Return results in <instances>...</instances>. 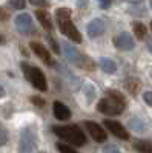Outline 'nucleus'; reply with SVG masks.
Instances as JSON below:
<instances>
[{"instance_id":"nucleus-1","label":"nucleus","mask_w":152,"mask_h":153,"mask_svg":"<svg viewBox=\"0 0 152 153\" xmlns=\"http://www.w3.org/2000/svg\"><path fill=\"white\" fill-rule=\"evenodd\" d=\"M126 107V100L123 97L121 92L118 91H108L106 97H103L98 104H97V110L100 113H105L108 117H115L120 115Z\"/></svg>"},{"instance_id":"nucleus-2","label":"nucleus","mask_w":152,"mask_h":153,"mask_svg":"<svg viewBox=\"0 0 152 153\" xmlns=\"http://www.w3.org/2000/svg\"><path fill=\"white\" fill-rule=\"evenodd\" d=\"M55 22L63 35H66L74 43H82V34L75 28V25L72 23V19H71V9L58 8L55 11Z\"/></svg>"},{"instance_id":"nucleus-3","label":"nucleus","mask_w":152,"mask_h":153,"mask_svg":"<svg viewBox=\"0 0 152 153\" xmlns=\"http://www.w3.org/2000/svg\"><path fill=\"white\" fill-rule=\"evenodd\" d=\"M52 132L66 143H71L74 146H85L86 135L79 126H52Z\"/></svg>"},{"instance_id":"nucleus-4","label":"nucleus","mask_w":152,"mask_h":153,"mask_svg":"<svg viewBox=\"0 0 152 153\" xmlns=\"http://www.w3.org/2000/svg\"><path fill=\"white\" fill-rule=\"evenodd\" d=\"M63 52H65L66 58L74 63L75 66H79L82 69H88V71H94V61L89 58V57H86L83 54H80L77 49H75L72 45H69L68 42H63Z\"/></svg>"},{"instance_id":"nucleus-5","label":"nucleus","mask_w":152,"mask_h":153,"mask_svg":"<svg viewBox=\"0 0 152 153\" xmlns=\"http://www.w3.org/2000/svg\"><path fill=\"white\" fill-rule=\"evenodd\" d=\"M22 71H23V75L35 89L45 92L48 91V83H46V78H45V74L35 66H29L26 63H22Z\"/></svg>"},{"instance_id":"nucleus-6","label":"nucleus","mask_w":152,"mask_h":153,"mask_svg":"<svg viewBox=\"0 0 152 153\" xmlns=\"http://www.w3.org/2000/svg\"><path fill=\"white\" fill-rule=\"evenodd\" d=\"M37 147V133L34 126L25 127L19 139V153H34Z\"/></svg>"},{"instance_id":"nucleus-7","label":"nucleus","mask_w":152,"mask_h":153,"mask_svg":"<svg viewBox=\"0 0 152 153\" xmlns=\"http://www.w3.org/2000/svg\"><path fill=\"white\" fill-rule=\"evenodd\" d=\"M16 23V28L17 31L22 34V35H29V34H34L35 32V25H34V20L29 14L23 12V14H19L14 20Z\"/></svg>"},{"instance_id":"nucleus-8","label":"nucleus","mask_w":152,"mask_h":153,"mask_svg":"<svg viewBox=\"0 0 152 153\" xmlns=\"http://www.w3.org/2000/svg\"><path fill=\"white\" fill-rule=\"evenodd\" d=\"M114 45L118 51H132L135 46V42L131 34L128 32H120L115 38H114Z\"/></svg>"},{"instance_id":"nucleus-9","label":"nucleus","mask_w":152,"mask_h":153,"mask_svg":"<svg viewBox=\"0 0 152 153\" xmlns=\"http://www.w3.org/2000/svg\"><path fill=\"white\" fill-rule=\"evenodd\" d=\"M103 124H105V127H106V129H108L114 136H117V138H120V139H129V133L126 132L124 126H123V124H120L118 121L105 120V121H103Z\"/></svg>"},{"instance_id":"nucleus-10","label":"nucleus","mask_w":152,"mask_h":153,"mask_svg":"<svg viewBox=\"0 0 152 153\" xmlns=\"http://www.w3.org/2000/svg\"><path fill=\"white\" fill-rule=\"evenodd\" d=\"M85 124H86L88 133L92 136L94 141H97V143H105V141H106L108 135H106V132L103 130V127H100V124H97V123H94V121H86Z\"/></svg>"},{"instance_id":"nucleus-11","label":"nucleus","mask_w":152,"mask_h":153,"mask_svg":"<svg viewBox=\"0 0 152 153\" xmlns=\"http://www.w3.org/2000/svg\"><path fill=\"white\" fill-rule=\"evenodd\" d=\"M29 48L32 49V52H34L37 57L46 63V65H49V66L54 65V61H52V58H51V54H49L48 48H45L42 43H39V42H31V43H29Z\"/></svg>"},{"instance_id":"nucleus-12","label":"nucleus","mask_w":152,"mask_h":153,"mask_svg":"<svg viewBox=\"0 0 152 153\" xmlns=\"http://www.w3.org/2000/svg\"><path fill=\"white\" fill-rule=\"evenodd\" d=\"M105 31H106V25H105V22L101 20V19L91 20L89 23H88V26H86V32H88V35H89L91 38L100 37Z\"/></svg>"},{"instance_id":"nucleus-13","label":"nucleus","mask_w":152,"mask_h":153,"mask_svg":"<svg viewBox=\"0 0 152 153\" xmlns=\"http://www.w3.org/2000/svg\"><path fill=\"white\" fill-rule=\"evenodd\" d=\"M52 112H54V117L60 121H66L71 118V109L66 104L60 103V101H55L52 104Z\"/></svg>"},{"instance_id":"nucleus-14","label":"nucleus","mask_w":152,"mask_h":153,"mask_svg":"<svg viewBox=\"0 0 152 153\" xmlns=\"http://www.w3.org/2000/svg\"><path fill=\"white\" fill-rule=\"evenodd\" d=\"M35 17L39 20V23L46 29V31H52L54 25H52V19H51V14L45 9H37L35 11Z\"/></svg>"},{"instance_id":"nucleus-15","label":"nucleus","mask_w":152,"mask_h":153,"mask_svg":"<svg viewBox=\"0 0 152 153\" xmlns=\"http://www.w3.org/2000/svg\"><path fill=\"white\" fill-rule=\"evenodd\" d=\"M134 149L138 153H152V139H137Z\"/></svg>"},{"instance_id":"nucleus-16","label":"nucleus","mask_w":152,"mask_h":153,"mask_svg":"<svg viewBox=\"0 0 152 153\" xmlns=\"http://www.w3.org/2000/svg\"><path fill=\"white\" fill-rule=\"evenodd\" d=\"M129 12L137 17H145L146 16V6L143 2H129Z\"/></svg>"},{"instance_id":"nucleus-17","label":"nucleus","mask_w":152,"mask_h":153,"mask_svg":"<svg viewBox=\"0 0 152 153\" xmlns=\"http://www.w3.org/2000/svg\"><path fill=\"white\" fill-rule=\"evenodd\" d=\"M100 68L103 69V72H106V74H115V72H117L115 61H112V60L108 58V57L100 58Z\"/></svg>"},{"instance_id":"nucleus-18","label":"nucleus","mask_w":152,"mask_h":153,"mask_svg":"<svg viewBox=\"0 0 152 153\" xmlns=\"http://www.w3.org/2000/svg\"><path fill=\"white\" fill-rule=\"evenodd\" d=\"M132 31H134V35L138 38V40H145V37L148 34V28L140 22H134L132 23Z\"/></svg>"},{"instance_id":"nucleus-19","label":"nucleus","mask_w":152,"mask_h":153,"mask_svg":"<svg viewBox=\"0 0 152 153\" xmlns=\"http://www.w3.org/2000/svg\"><path fill=\"white\" fill-rule=\"evenodd\" d=\"M124 87L128 89V92L131 95H137L138 91H140V81H138L137 78H128L124 81Z\"/></svg>"},{"instance_id":"nucleus-20","label":"nucleus","mask_w":152,"mask_h":153,"mask_svg":"<svg viewBox=\"0 0 152 153\" xmlns=\"http://www.w3.org/2000/svg\"><path fill=\"white\" fill-rule=\"evenodd\" d=\"M129 127L134 130V132H145L146 130V126L142 120H138V118H131L129 120Z\"/></svg>"},{"instance_id":"nucleus-21","label":"nucleus","mask_w":152,"mask_h":153,"mask_svg":"<svg viewBox=\"0 0 152 153\" xmlns=\"http://www.w3.org/2000/svg\"><path fill=\"white\" fill-rule=\"evenodd\" d=\"M83 92H85V95H86L88 104H89L91 101L94 100V97H95V89H94V86H92L91 83H86V84L83 86Z\"/></svg>"},{"instance_id":"nucleus-22","label":"nucleus","mask_w":152,"mask_h":153,"mask_svg":"<svg viewBox=\"0 0 152 153\" xmlns=\"http://www.w3.org/2000/svg\"><path fill=\"white\" fill-rule=\"evenodd\" d=\"M46 42L49 43L51 49H52V52L57 54V55H60V46H58V43L54 40V37H52V35H46Z\"/></svg>"},{"instance_id":"nucleus-23","label":"nucleus","mask_w":152,"mask_h":153,"mask_svg":"<svg viewBox=\"0 0 152 153\" xmlns=\"http://www.w3.org/2000/svg\"><path fill=\"white\" fill-rule=\"evenodd\" d=\"M57 146V150L60 152V153H79L75 149H72L71 146H68V144H63V143H57L55 144Z\"/></svg>"},{"instance_id":"nucleus-24","label":"nucleus","mask_w":152,"mask_h":153,"mask_svg":"<svg viewBox=\"0 0 152 153\" xmlns=\"http://www.w3.org/2000/svg\"><path fill=\"white\" fill-rule=\"evenodd\" d=\"M8 130H6V127L0 123V147L2 146H5L6 143H8Z\"/></svg>"},{"instance_id":"nucleus-25","label":"nucleus","mask_w":152,"mask_h":153,"mask_svg":"<svg viewBox=\"0 0 152 153\" xmlns=\"http://www.w3.org/2000/svg\"><path fill=\"white\" fill-rule=\"evenodd\" d=\"M29 3L32 6H37V8H48L49 6V2H45V0H31Z\"/></svg>"},{"instance_id":"nucleus-26","label":"nucleus","mask_w":152,"mask_h":153,"mask_svg":"<svg viewBox=\"0 0 152 153\" xmlns=\"http://www.w3.org/2000/svg\"><path fill=\"white\" fill-rule=\"evenodd\" d=\"M9 6L14 8V9H25L26 2H16V0H12V2H9Z\"/></svg>"},{"instance_id":"nucleus-27","label":"nucleus","mask_w":152,"mask_h":153,"mask_svg":"<svg viewBox=\"0 0 152 153\" xmlns=\"http://www.w3.org/2000/svg\"><path fill=\"white\" fill-rule=\"evenodd\" d=\"M143 101H145L148 106H152V91L143 94Z\"/></svg>"},{"instance_id":"nucleus-28","label":"nucleus","mask_w":152,"mask_h":153,"mask_svg":"<svg viewBox=\"0 0 152 153\" xmlns=\"http://www.w3.org/2000/svg\"><path fill=\"white\" fill-rule=\"evenodd\" d=\"M111 5H112L111 0H100V2H98V6L101 9H108V8H111Z\"/></svg>"},{"instance_id":"nucleus-29","label":"nucleus","mask_w":152,"mask_h":153,"mask_svg":"<svg viewBox=\"0 0 152 153\" xmlns=\"http://www.w3.org/2000/svg\"><path fill=\"white\" fill-rule=\"evenodd\" d=\"M105 153H121L115 146H108V147H105V150H103Z\"/></svg>"},{"instance_id":"nucleus-30","label":"nucleus","mask_w":152,"mask_h":153,"mask_svg":"<svg viewBox=\"0 0 152 153\" xmlns=\"http://www.w3.org/2000/svg\"><path fill=\"white\" fill-rule=\"evenodd\" d=\"M31 101L35 104V106H45V101L42 100V98H37V97H32L31 98Z\"/></svg>"},{"instance_id":"nucleus-31","label":"nucleus","mask_w":152,"mask_h":153,"mask_svg":"<svg viewBox=\"0 0 152 153\" xmlns=\"http://www.w3.org/2000/svg\"><path fill=\"white\" fill-rule=\"evenodd\" d=\"M146 48H148V51L152 54V37H149L148 38V42H146Z\"/></svg>"},{"instance_id":"nucleus-32","label":"nucleus","mask_w":152,"mask_h":153,"mask_svg":"<svg viewBox=\"0 0 152 153\" xmlns=\"http://www.w3.org/2000/svg\"><path fill=\"white\" fill-rule=\"evenodd\" d=\"M5 97V89L2 87V84H0V98H3Z\"/></svg>"},{"instance_id":"nucleus-33","label":"nucleus","mask_w":152,"mask_h":153,"mask_svg":"<svg viewBox=\"0 0 152 153\" xmlns=\"http://www.w3.org/2000/svg\"><path fill=\"white\" fill-rule=\"evenodd\" d=\"M0 19H6V14L3 12V9H2V8H0Z\"/></svg>"},{"instance_id":"nucleus-34","label":"nucleus","mask_w":152,"mask_h":153,"mask_svg":"<svg viewBox=\"0 0 152 153\" xmlns=\"http://www.w3.org/2000/svg\"><path fill=\"white\" fill-rule=\"evenodd\" d=\"M3 43H5V38H3L2 35H0V45H3Z\"/></svg>"},{"instance_id":"nucleus-35","label":"nucleus","mask_w":152,"mask_h":153,"mask_svg":"<svg viewBox=\"0 0 152 153\" xmlns=\"http://www.w3.org/2000/svg\"><path fill=\"white\" fill-rule=\"evenodd\" d=\"M151 31H152V20H151Z\"/></svg>"},{"instance_id":"nucleus-36","label":"nucleus","mask_w":152,"mask_h":153,"mask_svg":"<svg viewBox=\"0 0 152 153\" xmlns=\"http://www.w3.org/2000/svg\"><path fill=\"white\" fill-rule=\"evenodd\" d=\"M149 5H151V8H152V2H151V3H149Z\"/></svg>"},{"instance_id":"nucleus-37","label":"nucleus","mask_w":152,"mask_h":153,"mask_svg":"<svg viewBox=\"0 0 152 153\" xmlns=\"http://www.w3.org/2000/svg\"><path fill=\"white\" fill-rule=\"evenodd\" d=\"M39 153H45V152H39Z\"/></svg>"}]
</instances>
